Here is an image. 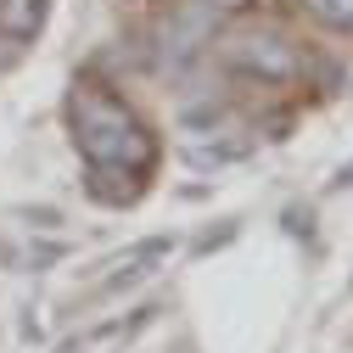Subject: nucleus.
I'll return each mask as SVG.
<instances>
[{"label":"nucleus","mask_w":353,"mask_h":353,"mask_svg":"<svg viewBox=\"0 0 353 353\" xmlns=\"http://www.w3.org/2000/svg\"><path fill=\"white\" fill-rule=\"evenodd\" d=\"M68 129H73V146L90 168H135V174L157 168V135L146 129V118L96 79H73Z\"/></svg>","instance_id":"nucleus-1"},{"label":"nucleus","mask_w":353,"mask_h":353,"mask_svg":"<svg viewBox=\"0 0 353 353\" xmlns=\"http://www.w3.org/2000/svg\"><path fill=\"white\" fill-rule=\"evenodd\" d=\"M213 46H219V62H225L230 73L263 84V90H286V84L308 79L303 51L292 46L281 28H236V34H225V39H213Z\"/></svg>","instance_id":"nucleus-2"},{"label":"nucleus","mask_w":353,"mask_h":353,"mask_svg":"<svg viewBox=\"0 0 353 353\" xmlns=\"http://www.w3.org/2000/svg\"><path fill=\"white\" fill-rule=\"evenodd\" d=\"M213 28H219V6L213 0H191V6H180V17L157 34L163 57H174V68H185L202 46H213Z\"/></svg>","instance_id":"nucleus-3"},{"label":"nucleus","mask_w":353,"mask_h":353,"mask_svg":"<svg viewBox=\"0 0 353 353\" xmlns=\"http://www.w3.org/2000/svg\"><path fill=\"white\" fill-rule=\"evenodd\" d=\"M168 252H174V236H146L141 247H129V252L118 258V275H107L101 292H123V286H135L141 275H152V263H163Z\"/></svg>","instance_id":"nucleus-4"},{"label":"nucleus","mask_w":353,"mask_h":353,"mask_svg":"<svg viewBox=\"0 0 353 353\" xmlns=\"http://www.w3.org/2000/svg\"><path fill=\"white\" fill-rule=\"evenodd\" d=\"M84 191L96 202H107V208H129V202H141L146 174H135V168H90L84 174Z\"/></svg>","instance_id":"nucleus-5"},{"label":"nucleus","mask_w":353,"mask_h":353,"mask_svg":"<svg viewBox=\"0 0 353 353\" xmlns=\"http://www.w3.org/2000/svg\"><path fill=\"white\" fill-rule=\"evenodd\" d=\"M46 17H51V0H0V39L28 46V39H39Z\"/></svg>","instance_id":"nucleus-6"},{"label":"nucleus","mask_w":353,"mask_h":353,"mask_svg":"<svg viewBox=\"0 0 353 353\" xmlns=\"http://www.w3.org/2000/svg\"><path fill=\"white\" fill-rule=\"evenodd\" d=\"M297 12L325 34H353V0H297Z\"/></svg>","instance_id":"nucleus-7"},{"label":"nucleus","mask_w":353,"mask_h":353,"mask_svg":"<svg viewBox=\"0 0 353 353\" xmlns=\"http://www.w3.org/2000/svg\"><path fill=\"white\" fill-rule=\"evenodd\" d=\"M252 152V141H196V146H185V163H196V168H225V163H241Z\"/></svg>","instance_id":"nucleus-8"},{"label":"nucleus","mask_w":353,"mask_h":353,"mask_svg":"<svg viewBox=\"0 0 353 353\" xmlns=\"http://www.w3.org/2000/svg\"><path fill=\"white\" fill-rule=\"evenodd\" d=\"M225 241H236V225H219V230H208V236L196 241V252H213V247H225Z\"/></svg>","instance_id":"nucleus-9"},{"label":"nucleus","mask_w":353,"mask_h":353,"mask_svg":"<svg viewBox=\"0 0 353 353\" xmlns=\"http://www.w3.org/2000/svg\"><path fill=\"white\" fill-rule=\"evenodd\" d=\"M347 185H353V163H347V168H336V180H331V191H347Z\"/></svg>","instance_id":"nucleus-10"},{"label":"nucleus","mask_w":353,"mask_h":353,"mask_svg":"<svg viewBox=\"0 0 353 353\" xmlns=\"http://www.w3.org/2000/svg\"><path fill=\"white\" fill-rule=\"evenodd\" d=\"M219 12H241V6H252V0H213Z\"/></svg>","instance_id":"nucleus-11"}]
</instances>
